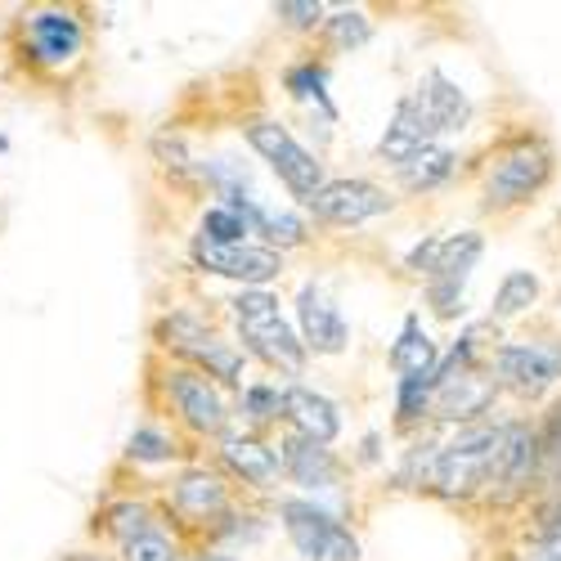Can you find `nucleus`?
<instances>
[{
  "instance_id": "obj_1",
  "label": "nucleus",
  "mask_w": 561,
  "mask_h": 561,
  "mask_svg": "<svg viewBox=\"0 0 561 561\" xmlns=\"http://www.w3.org/2000/svg\"><path fill=\"white\" fill-rule=\"evenodd\" d=\"M499 440H503V427H490V423L458 427V436H449L440 449L423 458L417 485H427L445 499L472 494L477 485H499Z\"/></svg>"
},
{
  "instance_id": "obj_2",
  "label": "nucleus",
  "mask_w": 561,
  "mask_h": 561,
  "mask_svg": "<svg viewBox=\"0 0 561 561\" xmlns=\"http://www.w3.org/2000/svg\"><path fill=\"white\" fill-rule=\"evenodd\" d=\"M233 323H239L243 346H248L261 364H270V368H278V373H293V378L306 368V346H301V337L288 329V319L278 314V301H274L265 288H243L239 297H233Z\"/></svg>"
},
{
  "instance_id": "obj_3",
  "label": "nucleus",
  "mask_w": 561,
  "mask_h": 561,
  "mask_svg": "<svg viewBox=\"0 0 561 561\" xmlns=\"http://www.w3.org/2000/svg\"><path fill=\"white\" fill-rule=\"evenodd\" d=\"M278 517H284V530L306 561H359V539L314 499H284Z\"/></svg>"
},
{
  "instance_id": "obj_4",
  "label": "nucleus",
  "mask_w": 561,
  "mask_h": 561,
  "mask_svg": "<svg viewBox=\"0 0 561 561\" xmlns=\"http://www.w3.org/2000/svg\"><path fill=\"white\" fill-rule=\"evenodd\" d=\"M243 135H248V145L270 162V171L284 180V190L293 198L306 203V198H314V190H323V162L306 145H297V135L288 126H278V122H248Z\"/></svg>"
},
{
  "instance_id": "obj_5",
  "label": "nucleus",
  "mask_w": 561,
  "mask_h": 561,
  "mask_svg": "<svg viewBox=\"0 0 561 561\" xmlns=\"http://www.w3.org/2000/svg\"><path fill=\"white\" fill-rule=\"evenodd\" d=\"M548 175H552V153H548V145H517V149H507L503 158H499V167L490 171V180H485V203L490 207H517V203H526L530 194H539L543 184H548Z\"/></svg>"
},
{
  "instance_id": "obj_6",
  "label": "nucleus",
  "mask_w": 561,
  "mask_h": 561,
  "mask_svg": "<svg viewBox=\"0 0 561 561\" xmlns=\"http://www.w3.org/2000/svg\"><path fill=\"white\" fill-rule=\"evenodd\" d=\"M494 373H499V387H507L512 396L539 400L561 378V346H548V342L499 346L494 351Z\"/></svg>"
},
{
  "instance_id": "obj_7",
  "label": "nucleus",
  "mask_w": 561,
  "mask_h": 561,
  "mask_svg": "<svg viewBox=\"0 0 561 561\" xmlns=\"http://www.w3.org/2000/svg\"><path fill=\"white\" fill-rule=\"evenodd\" d=\"M485 243H481V233H454V239H440V256L427 274V293H432V306L440 319H454L462 306V288H467V278H472L477 261H481Z\"/></svg>"
},
{
  "instance_id": "obj_8",
  "label": "nucleus",
  "mask_w": 561,
  "mask_h": 561,
  "mask_svg": "<svg viewBox=\"0 0 561 561\" xmlns=\"http://www.w3.org/2000/svg\"><path fill=\"white\" fill-rule=\"evenodd\" d=\"M162 342L171 351H180L184 359H194L207 368V378H225V382H243V355L233 351L229 342L211 337V329H203L198 319L190 314H171L162 323Z\"/></svg>"
},
{
  "instance_id": "obj_9",
  "label": "nucleus",
  "mask_w": 561,
  "mask_h": 561,
  "mask_svg": "<svg viewBox=\"0 0 561 561\" xmlns=\"http://www.w3.org/2000/svg\"><path fill=\"white\" fill-rule=\"evenodd\" d=\"M194 261L220 278H233V284H248V288H261L270 278L284 270V256L278 248H256V243H207V239H194Z\"/></svg>"
},
{
  "instance_id": "obj_10",
  "label": "nucleus",
  "mask_w": 561,
  "mask_h": 561,
  "mask_svg": "<svg viewBox=\"0 0 561 561\" xmlns=\"http://www.w3.org/2000/svg\"><path fill=\"white\" fill-rule=\"evenodd\" d=\"M306 207L329 220V225H364L373 216L391 211V198L387 190L368 180H323V190H314V198H306Z\"/></svg>"
},
{
  "instance_id": "obj_11",
  "label": "nucleus",
  "mask_w": 561,
  "mask_h": 561,
  "mask_svg": "<svg viewBox=\"0 0 561 561\" xmlns=\"http://www.w3.org/2000/svg\"><path fill=\"white\" fill-rule=\"evenodd\" d=\"M23 41H27V55L41 68H64L81 55L85 32H81L77 14H68V10H36L23 23Z\"/></svg>"
},
{
  "instance_id": "obj_12",
  "label": "nucleus",
  "mask_w": 561,
  "mask_h": 561,
  "mask_svg": "<svg viewBox=\"0 0 561 561\" xmlns=\"http://www.w3.org/2000/svg\"><path fill=\"white\" fill-rule=\"evenodd\" d=\"M167 391L180 409V417L190 423L194 432H207V436H220L225 423H229V409H225V396L207 382V373H194V368H180L167 378Z\"/></svg>"
},
{
  "instance_id": "obj_13",
  "label": "nucleus",
  "mask_w": 561,
  "mask_h": 561,
  "mask_svg": "<svg viewBox=\"0 0 561 561\" xmlns=\"http://www.w3.org/2000/svg\"><path fill=\"white\" fill-rule=\"evenodd\" d=\"M297 319H301V346L306 351H314V355H342L346 351V342H351L346 319L314 284H306L297 293Z\"/></svg>"
},
{
  "instance_id": "obj_14",
  "label": "nucleus",
  "mask_w": 561,
  "mask_h": 561,
  "mask_svg": "<svg viewBox=\"0 0 561 561\" xmlns=\"http://www.w3.org/2000/svg\"><path fill=\"white\" fill-rule=\"evenodd\" d=\"M413 104H417V113H423V122L432 126V135L462 130V126H467V117H472V100H467L462 90H458L440 68H432L423 81H417Z\"/></svg>"
},
{
  "instance_id": "obj_15",
  "label": "nucleus",
  "mask_w": 561,
  "mask_h": 561,
  "mask_svg": "<svg viewBox=\"0 0 561 561\" xmlns=\"http://www.w3.org/2000/svg\"><path fill=\"white\" fill-rule=\"evenodd\" d=\"M278 472H288L301 490H333L337 485V458L329 454V445H314V440H306V436H288L284 440V449H278Z\"/></svg>"
},
{
  "instance_id": "obj_16",
  "label": "nucleus",
  "mask_w": 561,
  "mask_h": 561,
  "mask_svg": "<svg viewBox=\"0 0 561 561\" xmlns=\"http://www.w3.org/2000/svg\"><path fill=\"white\" fill-rule=\"evenodd\" d=\"M284 417L297 427V436L314 440V445H333L342 432V413L329 396H319L310 387H288L284 391Z\"/></svg>"
},
{
  "instance_id": "obj_17",
  "label": "nucleus",
  "mask_w": 561,
  "mask_h": 561,
  "mask_svg": "<svg viewBox=\"0 0 561 561\" xmlns=\"http://www.w3.org/2000/svg\"><path fill=\"white\" fill-rule=\"evenodd\" d=\"M494 400V378H477L472 368H462L458 378L440 382L432 391V404L440 417H458V423H481V413Z\"/></svg>"
},
{
  "instance_id": "obj_18",
  "label": "nucleus",
  "mask_w": 561,
  "mask_h": 561,
  "mask_svg": "<svg viewBox=\"0 0 561 561\" xmlns=\"http://www.w3.org/2000/svg\"><path fill=\"white\" fill-rule=\"evenodd\" d=\"M220 458H225L229 472L243 477L248 485L270 490V485L278 481V454H274L265 440H256V436H225Z\"/></svg>"
},
{
  "instance_id": "obj_19",
  "label": "nucleus",
  "mask_w": 561,
  "mask_h": 561,
  "mask_svg": "<svg viewBox=\"0 0 561 561\" xmlns=\"http://www.w3.org/2000/svg\"><path fill=\"white\" fill-rule=\"evenodd\" d=\"M432 139H436L432 126L423 122V113H417V104H413V95H409V100L396 104V117H391V126H387V135H382L378 153L400 167V162H409L417 149H427Z\"/></svg>"
},
{
  "instance_id": "obj_20",
  "label": "nucleus",
  "mask_w": 561,
  "mask_h": 561,
  "mask_svg": "<svg viewBox=\"0 0 561 561\" xmlns=\"http://www.w3.org/2000/svg\"><path fill=\"white\" fill-rule=\"evenodd\" d=\"M391 364H396V373H400V382H404V378L432 382V373H436L440 355H436V342H432L423 329H417V314H409V319H404L400 342L391 346Z\"/></svg>"
},
{
  "instance_id": "obj_21",
  "label": "nucleus",
  "mask_w": 561,
  "mask_h": 561,
  "mask_svg": "<svg viewBox=\"0 0 561 561\" xmlns=\"http://www.w3.org/2000/svg\"><path fill=\"white\" fill-rule=\"evenodd\" d=\"M175 507L184 512V517H198V522H211L225 512V485L203 472V467H194V472H184L175 481Z\"/></svg>"
},
{
  "instance_id": "obj_22",
  "label": "nucleus",
  "mask_w": 561,
  "mask_h": 561,
  "mask_svg": "<svg viewBox=\"0 0 561 561\" xmlns=\"http://www.w3.org/2000/svg\"><path fill=\"white\" fill-rule=\"evenodd\" d=\"M454 167H458L454 149L427 145V149H417L409 162H400V184L409 194H427V190H440V184L454 175Z\"/></svg>"
},
{
  "instance_id": "obj_23",
  "label": "nucleus",
  "mask_w": 561,
  "mask_h": 561,
  "mask_svg": "<svg viewBox=\"0 0 561 561\" xmlns=\"http://www.w3.org/2000/svg\"><path fill=\"white\" fill-rule=\"evenodd\" d=\"M239 207H243L252 233H265L270 243H284V248L306 243V225H301L293 211H274V207H265V203H256V198H239Z\"/></svg>"
},
{
  "instance_id": "obj_24",
  "label": "nucleus",
  "mask_w": 561,
  "mask_h": 561,
  "mask_svg": "<svg viewBox=\"0 0 561 561\" xmlns=\"http://www.w3.org/2000/svg\"><path fill=\"white\" fill-rule=\"evenodd\" d=\"M539 301V278L530 270H507L494 293V319H512Z\"/></svg>"
},
{
  "instance_id": "obj_25",
  "label": "nucleus",
  "mask_w": 561,
  "mask_h": 561,
  "mask_svg": "<svg viewBox=\"0 0 561 561\" xmlns=\"http://www.w3.org/2000/svg\"><path fill=\"white\" fill-rule=\"evenodd\" d=\"M248 233H252V225H248V216H243L239 203H216L203 216V233H198V239L229 248V243H248Z\"/></svg>"
},
{
  "instance_id": "obj_26",
  "label": "nucleus",
  "mask_w": 561,
  "mask_h": 561,
  "mask_svg": "<svg viewBox=\"0 0 561 561\" xmlns=\"http://www.w3.org/2000/svg\"><path fill=\"white\" fill-rule=\"evenodd\" d=\"M323 85H329V72L314 68V64L288 72V90H293L297 100H314L323 108V117H337V108H333V100H329V90H323Z\"/></svg>"
},
{
  "instance_id": "obj_27",
  "label": "nucleus",
  "mask_w": 561,
  "mask_h": 561,
  "mask_svg": "<svg viewBox=\"0 0 561 561\" xmlns=\"http://www.w3.org/2000/svg\"><path fill=\"white\" fill-rule=\"evenodd\" d=\"M323 27H329V41L337 45V50H359V45L373 36L364 10H342V14H333V19H323Z\"/></svg>"
},
{
  "instance_id": "obj_28",
  "label": "nucleus",
  "mask_w": 561,
  "mask_h": 561,
  "mask_svg": "<svg viewBox=\"0 0 561 561\" xmlns=\"http://www.w3.org/2000/svg\"><path fill=\"white\" fill-rule=\"evenodd\" d=\"M108 530H113L122 543H130L135 535L149 530V507H145V503H117V507H108Z\"/></svg>"
},
{
  "instance_id": "obj_29",
  "label": "nucleus",
  "mask_w": 561,
  "mask_h": 561,
  "mask_svg": "<svg viewBox=\"0 0 561 561\" xmlns=\"http://www.w3.org/2000/svg\"><path fill=\"white\" fill-rule=\"evenodd\" d=\"M243 413L252 423H274V417H284V391L278 387H248L243 391Z\"/></svg>"
},
{
  "instance_id": "obj_30",
  "label": "nucleus",
  "mask_w": 561,
  "mask_h": 561,
  "mask_svg": "<svg viewBox=\"0 0 561 561\" xmlns=\"http://www.w3.org/2000/svg\"><path fill=\"white\" fill-rule=\"evenodd\" d=\"M122 548H126V561H180V557H175V543H171L167 535H158V530L135 535V539L122 543Z\"/></svg>"
},
{
  "instance_id": "obj_31",
  "label": "nucleus",
  "mask_w": 561,
  "mask_h": 561,
  "mask_svg": "<svg viewBox=\"0 0 561 561\" xmlns=\"http://www.w3.org/2000/svg\"><path fill=\"white\" fill-rule=\"evenodd\" d=\"M135 462H167L171 458V440L162 436V432H153V427H139L135 436H130V449H126Z\"/></svg>"
},
{
  "instance_id": "obj_32",
  "label": "nucleus",
  "mask_w": 561,
  "mask_h": 561,
  "mask_svg": "<svg viewBox=\"0 0 561 561\" xmlns=\"http://www.w3.org/2000/svg\"><path fill=\"white\" fill-rule=\"evenodd\" d=\"M278 19H288L293 27H314L323 19V10L314 0H284V5H278Z\"/></svg>"
},
{
  "instance_id": "obj_33",
  "label": "nucleus",
  "mask_w": 561,
  "mask_h": 561,
  "mask_svg": "<svg viewBox=\"0 0 561 561\" xmlns=\"http://www.w3.org/2000/svg\"><path fill=\"white\" fill-rule=\"evenodd\" d=\"M153 149H158V158L171 167V171H190V158H184V145H180V135H158L153 139Z\"/></svg>"
},
{
  "instance_id": "obj_34",
  "label": "nucleus",
  "mask_w": 561,
  "mask_h": 561,
  "mask_svg": "<svg viewBox=\"0 0 561 561\" xmlns=\"http://www.w3.org/2000/svg\"><path fill=\"white\" fill-rule=\"evenodd\" d=\"M436 256H440V239H423V243H417V248L409 252V270H417V274H432Z\"/></svg>"
},
{
  "instance_id": "obj_35",
  "label": "nucleus",
  "mask_w": 561,
  "mask_h": 561,
  "mask_svg": "<svg viewBox=\"0 0 561 561\" xmlns=\"http://www.w3.org/2000/svg\"><path fill=\"white\" fill-rule=\"evenodd\" d=\"M543 539H548V543H561V507L552 512V522H548V530H543Z\"/></svg>"
},
{
  "instance_id": "obj_36",
  "label": "nucleus",
  "mask_w": 561,
  "mask_h": 561,
  "mask_svg": "<svg viewBox=\"0 0 561 561\" xmlns=\"http://www.w3.org/2000/svg\"><path fill=\"white\" fill-rule=\"evenodd\" d=\"M198 561H239V557H229V552H203Z\"/></svg>"
},
{
  "instance_id": "obj_37",
  "label": "nucleus",
  "mask_w": 561,
  "mask_h": 561,
  "mask_svg": "<svg viewBox=\"0 0 561 561\" xmlns=\"http://www.w3.org/2000/svg\"><path fill=\"white\" fill-rule=\"evenodd\" d=\"M68 561H104V557H95V552H72Z\"/></svg>"
},
{
  "instance_id": "obj_38",
  "label": "nucleus",
  "mask_w": 561,
  "mask_h": 561,
  "mask_svg": "<svg viewBox=\"0 0 561 561\" xmlns=\"http://www.w3.org/2000/svg\"><path fill=\"white\" fill-rule=\"evenodd\" d=\"M557 481H561V467H557Z\"/></svg>"
}]
</instances>
